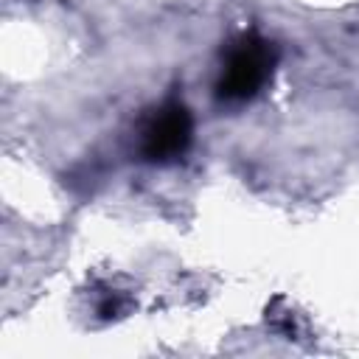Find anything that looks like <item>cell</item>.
Masks as SVG:
<instances>
[{"instance_id": "1", "label": "cell", "mask_w": 359, "mask_h": 359, "mask_svg": "<svg viewBox=\"0 0 359 359\" xmlns=\"http://www.w3.org/2000/svg\"><path fill=\"white\" fill-rule=\"evenodd\" d=\"M275 70V48L258 34H241L230 42L219 76V98L247 101L264 90Z\"/></svg>"}, {"instance_id": "2", "label": "cell", "mask_w": 359, "mask_h": 359, "mask_svg": "<svg viewBox=\"0 0 359 359\" xmlns=\"http://www.w3.org/2000/svg\"><path fill=\"white\" fill-rule=\"evenodd\" d=\"M191 132H194V121L188 107L171 101L163 104L143 126V137H140V149L146 154V160L151 163H168L185 154V149L191 146Z\"/></svg>"}]
</instances>
